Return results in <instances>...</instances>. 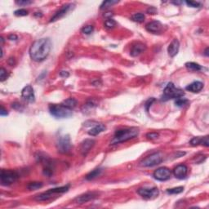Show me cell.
<instances>
[{"instance_id": "cell-15", "label": "cell", "mask_w": 209, "mask_h": 209, "mask_svg": "<svg viewBox=\"0 0 209 209\" xmlns=\"http://www.w3.org/2000/svg\"><path fill=\"white\" fill-rule=\"evenodd\" d=\"M162 28H163V25L158 21H154L148 23L146 26H145V29H146L147 31L154 34H157L161 31Z\"/></svg>"}, {"instance_id": "cell-12", "label": "cell", "mask_w": 209, "mask_h": 209, "mask_svg": "<svg viewBox=\"0 0 209 209\" xmlns=\"http://www.w3.org/2000/svg\"><path fill=\"white\" fill-rule=\"evenodd\" d=\"M173 174L177 179H180V180L185 179L186 177L187 174H188L187 166L185 165V164H180V165L176 166L173 170Z\"/></svg>"}, {"instance_id": "cell-36", "label": "cell", "mask_w": 209, "mask_h": 209, "mask_svg": "<svg viewBox=\"0 0 209 209\" xmlns=\"http://www.w3.org/2000/svg\"><path fill=\"white\" fill-rule=\"evenodd\" d=\"M8 114V111H7V110H5L4 107L3 106H1V110H0V115L1 116H6Z\"/></svg>"}, {"instance_id": "cell-33", "label": "cell", "mask_w": 209, "mask_h": 209, "mask_svg": "<svg viewBox=\"0 0 209 209\" xmlns=\"http://www.w3.org/2000/svg\"><path fill=\"white\" fill-rule=\"evenodd\" d=\"M188 6L191 8H200V3L199 2H195V1H186L185 2Z\"/></svg>"}, {"instance_id": "cell-25", "label": "cell", "mask_w": 209, "mask_h": 209, "mask_svg": "<svg viewBox=\"0 0 209 209\" xmlns=\"http://www.w3.org/2000/svg\"><path fill=\"white\" fill-rule=\"evenodd\" d=\"M43 187V183L42 182H30L27 185V189L29 191H36L39 189Z\"/></svg>"}, {"instance_id": "cell-11", "label": "cell", "mask_w": 209, "mask_h": 209, "mask_svg": "<svg viewBox=\"0 0 209 209\" xmlns=\"http://www.w3.org/2000/svg\"><path fill=\"white\" fill-rule=\"evenodd\" d=\"M21 96L22 97L29 102H34L35 100L34 97V91L33 87L30 85H27L24 88L22 89L21 91Z\"/></svg>"}, {"instance_id": "cell-18", "label": "cell", "mask_w": 209, "mask_h": 209, "mask_svg": "<svg viewBox=\"0 0 209 209\" xmlns=\"http://www.w3.org/2000/svg\"><path fill=\"white\" fill-rule=\"evenodd\" d=\"M191 145H193V146H196V145H203L206 147L209 146L208 136H206V137H194V138L191 141Z\"/></svg>"}, {"instance_id": "cell-21", "label": "cell", "mask_w": 209, "mask_h": 209, "mask_svg": "<svg viewBox=\"0 0 209 209\" xmlns=\"http://www.w3.org/2000/svg\"><path fill=\"white\" fill-rule=\"evenodd\" d=\"M102 172V168H97V169L92 170L91 172H89L86 176V179L88 180H93L95 178H97V176H99Z\"/></svg>"}, {"instance_id": "cell-29", "label": "cell", "mask_w": 209, "mask_h": 209, "mask_svg": "<svg viewBox=\"0 0 209 209\" xmlns=\"http://www.w3.org/2000/svg\"><path fill=\"white\" fill-rule=\"evenodd\" d=\"M188 103H189L188 100L184 99V98H177L176 102H175L176 106H179V107H183V106H186Z\"/></svg>"}, {"instance_id": "cell-10", "label": "cell", "mask_w": 209, "mask_h": 209, "mask_svg": "<svg viewBox=\"0 0 209 209\" xmlns=\"http://www.w3.org/2000/svg\"><path fill=\"white\" fill-rule=\"evenodd\" d=\"M73 7H75V5L73 4V3H68V4H65L61 7V8L59 11H57L56 14L51 18L50 22H55V21L60 20V18H62L63 17H65L69 13V11L71 10V8H73Z\"/></svg>"}, {"instance_id": "cell-9", "label": "cell", "mask_w": 209, "mask_h": 209, "mask_svg": "<svg viewBox=\"0 0 209 209\" xmlns=\"http://www.w3.org/2000/svg\"><path fill=\"white\" fill-rule=\"evenodd\" d=\"M171 176H172L171 171L168 168H165V167L158 168L155 172H154V179L160 180V181H165V180H169Z\"/></svg>"}, {"instance_id": "cell-6", "label": "cell", "mask_w": 209, "mask_h": 209, "mask_svg": "<svg viewBox=\"0 0 209 209\" xmlns=\"http://www.w3.org/2000/svg\"><path fill=\"white\" fill-rule=\"evenodd\" d=\"M163 161V155L160 152H156L154 153L148 157L142 160L141 162L140 165L141 167H145V168H149V167H154V166L159 165L161 164Z\"/></svg>"}, {"instance_id": "cell-23", "label": "cell", "mask_w": 209, "mask_h": 209, "mask_svg": "<svg viewBox=\"0 0 209 209\" xmlns=\"http://www.w3.org/2000/svg\"><path fill=\"white\" fill-rule=\"evenodd\" d=\"M185 67L188 69L189 71H194V72H197V71H202V66L199 65V64H197L195 62H187L185 63Z\"/></svg>"}, {"instance_id": "cell-34", "label": "cell", "mask_w": 209, "mask_h": 209, "mask_svg": "<svg viewBox=\"0 0 209 209\" xmlns=\"http://www.w3.org/2000/svg\"><path fill=\"white\" fill-rule=\"evenodd\" d=\"M159 133H149L146 134V137L148 139H150V140H154V139H156L157 137H159Z\"/></svg>"}, {"instance_id": "cell-26", "label": "cell", "mask_w": 209, "mask_h": 209, "mask_svg": "<svg viewBox=\"0 0 209 209\" xmlns=\"http://www.w3.org/2000/svg\"><path fill=\"white\" fill-rule=\"evenodd\" d=\"M183 191H184V187L178 186V187H175V188L168 189V191H167V193H168V194H170V195H177V194L182 193Z\"/></svg>"}, {"instance_id": "cell-28", "label": "cell", "mask_w": 209, "mask_h": 209, "mask_svg": "<svg viewBox=\"0 0 209 209\" xmlns=\"http://www.w3.org/2000/svg\"><path fill=\"white\" fill-rule=\"evenodd\" d=\"M105 25L108 29H113L116 26V21H114V19L109 18L105 21Z\"/></svg>"}, {"instance_id": "cell-8", "label": "cell", "mask_w": 209, "mask_h": 209, "mask_svg": "<svg viewBox=\"0 0 209 209\" xmlns=\"http://www.w3.org/2000/svg\"><path fill=\"white\" fill-rule=\"evenodd\" d=\"M137 193L144 199H152L156 198L159 195V189L156 188V187H152V188L139 189L137 191Z\"/></svg>"}, {"instance_id": "cell-40", "label": "cell", "mask_w": 209, "mask_h": 209, "mask_svg": "<svg viewBox=\"0 0 209 209\" xmlns=\"http://www.w3.org/2000/svg\"><path fill=\"white\" fill-rule=\"evenodd\" d=\"M104 16H105V17H111L112 16H113V14H112V13H106V14L104 15Z\"/></svg>"}, {"instance_id": "cell-27", "label": "cell", "mask_w": 209, "mask_h": 209, "mask_svg": "<svg viewBox=\"0 0 209 209\" xmlns=\"http://www.w3.org/2000/svg\"><path fill=\"white\" fill-rule=\"evenodd\" d=\"M145 15L143 13H136L132 17V19L136 22H142L145 21Z\"/></svg>"}, {"instance_id": "cell-35", "label": "cell", "mask_w": 209, "mask_h": 209, "mask_svg": "<svg viewBox=\"0 0 209 209\" xmlns=\"http://www.w3.org/2000/svg\"><path fill=\"white\" fill-rule=\"evenodd\" d=\"M32 1H29V0H25V1H23V0H20V1H17L16 3L18 5H21V6H23V5H29L31 4Z\"/></svg>"}, {"instance_id": "cell-24", "label": "cell", "mask_w": 209, "mask_h": 209, "mask_svg": "<svg viewBox=\"0 0 209 209\" xmlns=\"http://www.w3.org/2000/svg\"><path fill=\"white\" fill-rule=\"evenodd\" d=\"M118 1L117 0H107V1H105V2L102 3V4L101 5V8H100L103 10V9H106L108 8H110V7L113 6L114 4H116V3H118Z\"/></svg>"}, {"instance_id": "cell-4", "label": "cell", "mask_w": 209, "mask_h": 209, "mask_svg": "<svg viewBox=\"0 0 209 209\" xmlns=\"http://www.w3.org/2000/svg\"><path fill=\"white\" fill-rule=\"evenodd\" d=\"M50 114L56 118H70L72 116V110L64 106L62 104L60 105H50L49 106Z\"/></svg>"}, {"instance_id": "cell-7", "label": "cell", "mask_w": 209, "mask_h": 209, "mask_svg": "<svg viewBox=\"0 0 209 209\" xmlns=\"http://www.w3.org/2000/svg\"><path fill=\"white\" fill-rule=\"evenodd\" d=\"M56 148H57L58 152L60 154H67L71 151L72 148V144L71 141V137L69 135L62 136L58 139L57 143H56Z\"/></svg>"}, {"instance_id": "cell-39", "label": "cell", "mask_w": 209, "mask_h": 209, "mask_svg": "<svg viewBox=\"0 0 209 209\" xmlns=\"http://www.w3.org/2000/svg\"><path fill=\"white\" fill-rule=\"evenodd\" d=\"M8 39L10 40H17V36L15 35V34H11L8 37Z\"/></svg>"}, {"instance_id": "cell-32", "label": "cell", "mask_w": 209, "mask_h": 209, "mask_svg": "<svg viewBox=\"0 0 209 209\" xmlns=\"http://www.w3.org/2000/svg\"><path fill=\"white\" fill-rule=\"evenodd\" d=\"M14 14L17 17H24V16L28 15V11L25 10V9H18V10L15 11Z\"/></svg>"}, {"instance_id": "cell-22", "label": "cell", "mask_w": 209, "mask_h": 209, "mask_svg": "<svg viewBox=\"0 0 209 209\" xmlns=\"http://www.w3.org/2000/svg\"><path fill=\"white\" fill-rule=\"evenodd\" d=\"M62 105L66 108L72 110L77 106V101L74 98H68L62 102Z\"/></svg>"}, {"instance_id": "cell-17", "label": "cell", "mask_w": 209, "mask_h": 209, "mask_svg": "<svg viewBox=\"0 0 209 209\" xmlns=\"http://www.w3.org/2000/svg\"><path fill=\"white\" fill-rule=\"evenodd\" d=\"M146 49L145 44H141V43H137L133 46V48L131 49V56H137L142 52H144Z\"/></svg>"}, {"instance_id": "cell-3", "label": "cell", "mask_w": 209, "mask_h": 209, "mask_svg": "<svg viewBox=\"0 0 209 209\" xmlns=\"http://www.w3.org/2000/svg\"><path fill=\"white\" fill-rule=\"evenodd\" d=\"M185 95L183 90L175 87L172 83H168L164 90V93L161 97L162 102H167L171 99H177L182 97Z\"/></svg>"}, {"instance_id": "cell-30", "label": "cell", "mask_w": 209, "mask_h": 209, "mask_svg": "<svg viewBox=\"0 0 209 209\" xmlns=\"http://www.w3.org/2000/svg\"><path fill=\"white\" fill-rule=\"evenodd\" d=\"M8 76L9 74L4 68L0 69V79H1V82H3L4 80H6L8 78Z\"/></svg>"}, {"instance_id": "cell-41", "label": "cell", "mask_w": 209, "mask_h": 209, "mask_svg": "<svg viewBox=\"0 0 209 209\" xmlns=\"http://www.w3.org/2000/svg\"><path fill=\"white\" fill-rule=\"evenodd\" d=\"M204 55H205V56H208V48H206V50H205Z\"/></svg>"}, {"instance_id": "cell-31", "label": "cell", "mask_w": 209, "mask_h": 209, "mask_svg": "<svg viewBox=\"0 0 209 209\" xmlns=\"http://www.w3.org/2000/svg\"><path fill=\"white\" fill-rule=\"evenodd\" d=\"M93 26L92 25H87V26H84L82 29V32H83V34H90L91 33H92V31H93Z\"/></svg>"}, {"instance_id": "cell-38", "label": "cell", "mask_w": 209, "mask_h": 209, "mask_svg": "<svg viewBox=\"0 0 209 209\" xmlns=\"http://www.w3.org/2000/svg\"><path fill=\"white\" fill-rule=\"evenodd\" d=\"M148 13H149V14L151 13V14H154V13H156V9L154 8H150L148 9V11H147Z\"/></svg>"}, {"instance_id": "cell-1", "label": "cell", "mask_w": 209, "mask_h": 209, "mask_svg": "<svg viewBox=\"0 0 209 209\" xmlns=\"http://www.w3.org/2000/svg\"><path fill=\"white\" fill-rule=\"evenodd\" d=\"M52 49V42L49 39H40L32 44L29 48V56L34 61L40 62L48 57Z\"/></svg>"}, {"instance_id": "cell-20", "label": "cell", "mask_w": 209, "mask_h": 209, "mask_svg": "<svg viewBox=\"0 0 209 209\" xmlns=\"http://www.w3.org/2000/svg\"><path fill=\"white\" fill-rule=\"evenodd\" d=\"M105 130H106V126H105V125L97 124L93 128H91V130L88 131V134L90 135V136L95 137V136H97L98 134L104 132Z\"/></svg>"}, {"instance_id": "cell-16", "label": "cell", "mask_w": 209, "mask_h": 209, "mask_svg": "<svg viewBox=\"0 0 209 209\" xmlns=\"http://www.w3.org/2000/svg\"><path fill=\"white\" fill-rule=\"evenodd\" d=\"M179 48H180V43L176 39H173L172 41V43L169 44L168 48V55H169L171 57H173L178 53V51H179Z\"/></svg>"}, {"instance_id": "cell-13", "label": "cell", "mask_w": 209, "mask_h": 209, "mask_svg": "<svg viewBox=\"0 0 209 209\" xmlns=\"http://www.w3.org/2000/svg\"><path fill=\"white\" fill-rule=\"evenodd\" d=\"M97 196V194L95 192H87L83 195H79L75 199V203H79V204H82V203H87L89 201L92 200V199H96Z\"/></svg>"}, {"instance_id": "cell-19", "label": "cell", "mask_w": 209, "mask_h": 209, "mask_svg": "<svg viewBox=\"0 0 209 209\" xmlns=\"http://www.w3.org/2000/svg\"><path fill=\"white\" fill-rule=\"evenodd\" d=\"M203 88V83L202 82H199V81H195L194 83H191L190 85H188L185 89L187 91H190L191 92H194V93H196V92H199V91Z\"/></svg>"}, {"instance_id": "cell-5", "label": "cell", "mask_w": 209, "mask_h": 209, "mask_svg": "<svg viewBox=\"0 0 209 209\" xmlns=\"http://www.w3.org/2000/svg\"><path fill=\"white\" fill-rule=\"evenodd\" d=\"M19 177V175L17 172L12 170H2L0 179L3 185H10L16 182Z\"/></svg>"}, {"instance_id": "cell-14", "label": "cell", "mask_w": 209, "mask_h": 209, "mask_svg": "<svg viewBox=\"0 0 209 209\" xmlns=\"http://www.w3.org/2000/svg\"><path fill=\"white\" fill-rule=\"evenodd\" d=\"M95 145V141L92 139H86L85 141L81 143L80 152L83 156H86L90 151V149Z\"/></svg>"}, {"instance_id": "cell-37", "label": "cell", "mask_w": 209, "mask_h": 209, "mask_svg": "<svg viewBox=\"0 0 209 209\" xmlns=\"http://www.w3.org/2000/svg\"><path fill=\"white\" fill-rule=\"evenodd\" d=\"M60 75L61 77H63V78H67V77H69L70 74H69L67 71H60Z\"/></svg>"}, {"instance_id": "cell-2", "label": "cell", "mask_w": 209, "mask_h": 209, "mask_svg": "<svg viewBox=\"0 0 209 209\" xmlns=\"http://www.w3.org/2000/svg\"><path fill=\"white\" fill-rule=\"evenodd\" d=\"M139 134V129L137 128H131L120 129L116 131L114 137L111 141V145L119 144V143L125 142L131 139L135 138Z\"/></svg>"}]
</instances>
